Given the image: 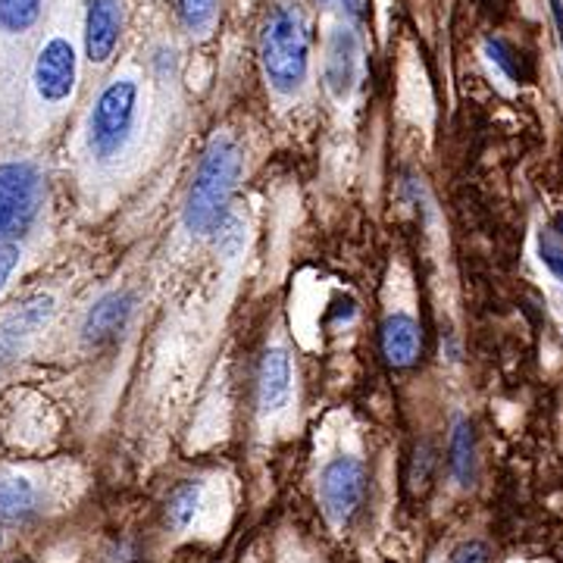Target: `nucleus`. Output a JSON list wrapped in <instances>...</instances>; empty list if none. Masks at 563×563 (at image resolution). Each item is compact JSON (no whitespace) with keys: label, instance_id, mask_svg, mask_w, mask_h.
<instances>
[{"label":"nucleus","instance_id":"1","mask_svg":"<svg viewBox=\"0 0 563 563\" xmlns=\"http://www.w3.org/2000/svg\"><path fill=\"white\" fill-rule=\"evenodd\" d=\"M261 66L273 91L298 95L310 73V25L298 0H273L261 20Z\"/></svg>","mask_w":563,"mask_h":563},{"label":"nucleus","instance_id":"2","mask_svg":"<svg viewBox=\"0 0 563 563\" xmlns=\"http://www.w3.org/2000/svg\"><path fill=\"white\" fill-rule=\"evenodd\" d=\"M242 147L232 135H217L207 144L185 203V225L191 235H213L229 217L232 195L242 179Z\"/></svg>","mask_w":563,"mask_h":563},{"label":"nucleus","instance_id":"3","mask_svg":"<svg viewBox=\"0 0 563 563\" xmlns=\"http://www.w3.org/2000/svg\"><path fill=\"white\" fill-rule=\"evenodd\" d=\"M139 122V81L122 76L113 79L91 107L85 122V144L98 163L120 161L122 151L135 135Z\"/></svg>","mask_w":563,"mask_h":563},{"label":"nucleus","instance_id":"4","mask_svg":"<svg viewBox=\"0 0 563 563\" xmlns=\"http://www.w3.org/2000/svg\"><path fill=\"white\" fill-rule=\"evenodd\" d=\"M41 201H44V176L35 163H0V242H20L38 220Z\"/></svg>","mask_w":563,"mask_h":563},{"label":"nucleus","instance_id":"5","mask_svg":"<svg viewBox=\"0 0 563 563\" xmlns=\"http://www.w3.org/2000/svg\"><path fill=\"white\" fill-rule=\"evenodd\" d=\"M366 492H369V473H366V463L354 454L332 457L320 470L317 498H320L322 517L335 529L354 523V517L361 514L366 501Z\"/></svg>","mask_w":563,"mask_h":563},{"label":"nucleus","instance_id":"6","mask_svg":"<svg viewBox=\"0 0 563 563\" xmlns=\"http://www.w3.org/2000/svg\"><path fill=\"white\" fill-rule=\"evenodd\" d=\"M76 76H79V66H76V47L73 41L66 38H51L41 44L35 66H32V85H35V95L44 103H63L73 98L76 91Z\"/></svg>","mask_w":563,"mask_h":563},{"label":"nucleus","instance_id":"7","mask_svg":"<svg viewBox=\"0 0 563 563\" xmlns=\"http://www.w3.org/2000/svg\"><path fill=\"white\" fill-rule=\"evenodd\" d=\"M361 76V38L351 25H335L325 41L322 79L335 101H347Z\"/></svg>","mask_w":563,"mask_h":563},{"label":"nucleus","instance_id":"8","mask_svg":"<svg viewBox=\"0 0 563 563\" xmlns=\"http://www.w3.org/2000/svg\"><path fill=\"white\" fill-rule=\"evenodd\" d=\"M122 35V0H88L85 3V57L91 63H107Z\"/></svg>","mask_w":563,"mask_h":563},{"label":"nucleus","instance_id":"9","mask_svg":"<svg viewBox=\"0 0 563 563\" xmlns=\"http://www.w3.org/2000/svg\"><path fill=\"white\" fill-rule=\"evenodd\" d=\"M132 313H135V298L129 291H110V295H103L101 301H95V307L85 313L81 339L88 344L113 342L125 332Z\"/></svg>","mask_w":563,"mask_h":563},{"label":"nucleus","instance_id":"10","mask_svg":"<svg viewBox=\"0 0 563 563\" xmlns=\"http://www.w3.org/2000/svg\"><path fill=\"white\" fill-rule=\"evenodd\" d=\"M291 398V357L285 347H269L257 373V404L263 417L279 413Z\"/></svg>","mask_w":563,"mask_h":563},{"label":"nucleus","instance_id":"11","mask_svg":"<svg viewBox=\"0 0 563 563\" xmlns=\"http://www.w3.org/2000/svg\"><path fill=\"white\" fill-rule=\"evenodd\" d=\"M44 510V492L25 473H0V523H29Z\"/></svg>","mask_w":563,"mask_h":563},{"label":"nucleus","instance_id":"12","mask_svg":"<svg viewBox=\"0 0 563 563\" xmlns=\"http://www.w3.org/2000/svg\"><path fill=\"white\" fill-rule=\"evenodd\" d=\"M383 357L395 369H407L422 357V332L420 322L410 313H391L383 322Z\"/></svg>","mask_w":563,"mask_h":563},{"label":"nucleus","instance_id":"13","mask_svg":"<svg viewBox=\"0 0 563 563\" xmlns=\"http://www.w3.org/2000/svg\"><path fill=\"white\" fill-rule=\"evenodd\" d=\"M448 463H451V476L461 488H470L476 483V435L466 417H454L451 426V439H448Z\"/></svg>","mask_w":563,"mask_h":563},{"label":"nucleus","instance_id":"14","mask_svg":"<svg viewBox=\"0 0 563 563\" xmlns=\"http://www.w3.org/2000/svg\"><path fill=\"white\" fill-rule=\"evenodd\" d=\"M203 507V483H185L179 485L169 501H166V523L173 526L176 532L188 529V526L198 520Z\"/></svg>","mask_w":563,"mask_h":563},{"label":"nucleus","instance_id":"15","mask_svg":"<svg viewBox=\"0 0 563 563\" xmlns=\"http://www.w3.org/2000/svg\"><path fill=\"white\" fill-rule=\"evenodd\" d=\"M51 317H54V301H51V298H35V301L22 303L20 310L3 322L0 329H7V332L16 335V339H29V335H35L38 329H44V325L51 322Z\"/></svg>","mask_w":563,"mask_h":563},{"label":"nucleus","instance_id":"16","mask_svg":"<svg viewBox=\"0 0 563 563\" xmlns=\"http://www.w3.org/2000/svg\"><path fill=\"white\" fill-rule=\"evenodd\" d=\"M44 0H0V32L7 35H22L35 29L41 20Z\"/></svg>","mask_w":563,"mask_h":563},{"label":"nucleus","instance_id":"17","mask_svg":"<svg viewBox=\"0 0 563 563\" xmlns=\"http://www.w3.org/2000/svg\"><path fill=\"white\" fill-rule=\"evenodd\" d=\"M176 7L188 35H207L220 13V0H176Z\"/></svg>","mask_w":563,"mask_h":563},{"label":"nucleus","instance_id":"18","mask_svg":"<svg viewBox=\"0 0 563 563\" xmlns=\"http://www.w3.org/2000/svg\"><path fill=\"white\" fill-rule=\"evenodd\" d=\"M485 54H488V60L495 63V66H501V73L507 79L520 81V60H517V54H514V47L507 41L488 38L485 41Z\"/></svg>","mask_w":563,"mask_h":563},{"label":"nucleus","instance_id":"19","mask_svg":"<svg viewBox=\"0 0 563 563\" xmlns=\"http://www.w3.org/2000/svg\"><path fill=\"white\" fill-rule=\"evenodd\" d=\"M539 257L563 282V239L554 229H544L542 235H539Z\"/></svg>","mask_w":563,"mask_h":563},{"label":"nucleus","instance_id":"20","mask_svg":"<svg viewBox=\"0 0 563 563\" xmlns=\"http://www.w3.org/2000/svg\"><path fill=\"white\" fill-rule=\"evenodd\" d=\"M217 242H220V251L225 257H235L239 251H242L244 244V222L235 217V213H229L222 225L217 229Z\"/></svg>","mask_w":563,"mask_h":563},{"label":"nucleus","instance_id":"21","mask_svg":"<svg viewBox=\"0 0 563 563\" xmlns=\"http://www.w3.org/2000/svg\"><path fill=\"white\" fill-rule=\"evenodd\" d=\"M435 463L432 457V448L429 444H420L417 448V457H413V473H410V483L417 485V488H426L429 485V466Z\"/></svg>","mask_w":563,"mask_h":563},{"label":"nucleus","instance_id":"22","mask_svg":"<svg viewBox=\"0 0 563 563\" xmlns=\"http://www.w3.org/2000/svg\"><path fill=\"white\" fill-rule=\"evenodd\" d=\"M448 563H488V548L483 542H463Z\"/></svg>","mask_w":563,"mask_h":563},{"label":"nucleus","instance_id":"23","mask_svg":"<svg viewBox=\"0 0 563 563\" xmlns=\"http://www.w3.org/2000/svg\"><path fill=\"white\" fill-rule=\"evenodd\" d=\"M22 251L16 244H3L0 242V288L7 285V279L13 276V269L20 266Z\"/></svg>","mask_w":563,"mask_h":563},{"label":"nucleus","instance_id":"24","mask_svg":"<svg viewBox=\"0 0 563 563\" xmlns=\"http://www.w3.org/2000/svg\"><path fill=\"white\" fill-rule=\"evenodd\" d=\"M20 344H22V339L10 335L7 329H0V366H7V363L20 354Z\"/></svg>","mask_w":563,"mask_h":563},{"label":"nucleus","instance_id":"25","mask_svg":"<svg viewBox=\"0 0 563 563\" xmlns=\"http://www.w3.org/2000/svg\"><path fill=\"white\" fill-rule=\"evenodd\" d=\"M551 16H554V25H558V38H561L563 51V0H551Z\"/></svg>","mask_w":563,"mask_h":563},{"label":"nucleus","instance_id":"26","mask_svg":"<svg viewBox=\"0 0 563 563\" xmlns=\"http://www.w3.org/2000/svg\"><path fill=\"white\" fill-rule=\"evenodd\" d=\"M325 3H335V7H342V10H347L351 16H357L363 7V0H325Z\"/></svg>","mask_w":563,"mask_h":563},{"label":"nucleus","instance_id":"27","mask_svg":"<svg viewBox=\"0 0 563 563\" xmlns=\"http://www.w3.org/2000/svg\"><path fill=\"white\" fill-rule=\"evenodd\" d=\"M0 544H3V532H0Z\"/></svg>","mask_w":563,"mask_h":563}]
</instances>
